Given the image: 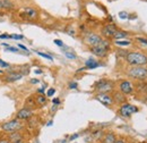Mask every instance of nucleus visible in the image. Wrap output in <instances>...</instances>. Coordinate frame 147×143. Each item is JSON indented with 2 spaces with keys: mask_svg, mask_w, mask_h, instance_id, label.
Segmentation results:
<instances>
[{
  "mask_svg": "<svg viewBox=\"0 0 147 143\" xmlns=\"http://www.w3.org/2000/svg\"><path fill=\"white\" fill-rule=\"evenodd\" d=\"M126 61L130 66H146L147 56L139 51H131L126 54Z\"/></svg>",
  "mask_w": 147,
  "mask_h": 143,
  "instance_id": "nucleus-1",
  "label": "nucleus"
},
{
  "mask_svg": "<svg viewBox=\"0 0 147 143\" xmlns=\"http://www.w3.org/2000/svg\"><path fill=\"white\" fill-rule=\"evenodd\" d=\"M129 77L144 81L147 78V67L146 66H131L127 71Z\"/></svg>",
  "mask_w": 147,
  "mask_h": 143,
  "instance_id": "nucleus-2",
  "label": "nucleus"
},
{
  "mask_svg": "<svg viewBox=\"0 0 147 143\" xmlns=\"http://www.w3.org/2000/svg\"><path fill=\"white\" fill-rule=\"evenodd\" d=\"M109 49H110V43H109V41L102 40L97 46L91 48V51H92L96 57H98V58H104V57H107Z\"/></svg>",
  "mask_w": 147,
  "mask_h": 143,
  "instance_id": "nucleus-3",
  "label": "nucleus"
},
{
  "mask_svg": "<svg viewBox=\"0 0 147 143\" xmlns=\"http://www.w3.org/2000/svg\"><path fill=\"white\" fill-rule=\"evenodd\" d=\"M1 128L5 131V132H9V133H13V132H17L20 128H23V122L19 121V119H11L9 122H6L1 125Z\"/></svg>",
  "mask_w": 147,
  "mask_h": 143,
  "instance_id": "nucleus-4",
  "label": "nucleus"
},
{
  "mask_svg": "<svg viewBox=\"0 0 147 143\" xmlns=\"http://www.w3.org/2000/svg\"><path fill=\"white\" fill-rule=\"evenodd\" d=\"M114 88V84L109 80H100L95 84V90L98 93H109Z\"/></svg>",
  "mask_w": 147,
  "mask_h": 143,
  "instance_id": "nucleus-5",
  "label": "nucleus"
},
{
  "mask_svg": "<svg viewBox=\"0 0 147 143\" xmlns=\"http://www.w3.org/2000/svg\"><path fill=\"white\" fill-rule=\"evenodd\" d=\"M137 111H138V108L136 107V106L126 102V104L121 105L120 110H119V114H120V116H122V117L129 118V117H131V115H134V114L137 112Z\"/></svg>",
  "mask_w": 147,
  "mask_h": 143,
  "instance_id": "nucleus-6",
  "label": "nucleus"
},
{
  "mask_svg": "<svg viewBox=\"0 0 147 143\" xmlns=\"http://www.w3.org/2000/svg\"><path fill=\"white\" fill-rule=\"evenodd\" d=\"M102 40H103L102 36L96 34V33H88V34H86V36H85L84 42H85V44H87L88 47L92 48V47L97 46Z\"/></svg>",
  "mask_w": 147,
  "mask_h": 143,
  "instance_id": "nucleus-7",
  "label": "nucleus"
},
{
  "mask_svg": "<svg viewBox=\"0 0 147 143\" xmlns=\"http://www.w3.org/2000/svg\"><path fill=\"white\" fill-rule=\"evenodd\" d=\"M95 98L97 101H100L102 105H104L107 107H110L113 105V98L109 93H97Z\"/></svg>",
  "mask_w": 147,
  "mask_h": 143,
  "instance_id": "nucleus-8",
  "label": "nucleus"
},
{
  "mask_svg": "<svg viewBox=\"0 0 147 143\" xmlns=\"http://www.w3.org/2000/svg\"><path fill=\"white\" fill-rule=\"evenodd\" d=\"M32 116H33V111L27 107L19 109L18 111H17V114H16V118L19 119V121H22V122H23V121H27V119H30Z\"/></svg>",
  "mask_w": 147,
  "mask_h": 143,
  "instance_id": "nucleus-9",
  "label": "nucleus"
},
{
  "mask_svg": "<svg viewBox=\"0 0 147 143\" xmlns=\"http://www.w3.org/2000/svg\"><path fill=\"white\" fill-rule=\"evenodd\" d=\"M117 31H118V29H117L115 25H113V24H108V25H105V26L102 29V34H103V36L110 39V37H113V36H114Z\"/></svg>",
  "mask_w": 147,
  "mask_h": 143,
  "instance_id": "nucleus-10",
  "label": "nucleus"
},
{
  "mask_svg": "<svg viewBox=\"0 0 147 143\" xmlns=\"http://www.w3.org/2000/svg\"><path fill=\"white\" fill-rule=\"evenodd\" d=\"M119 89H120L121 93L127 95V94H131L134 92V85L129 81H122L120 83V85H119Z\"/></svg>",
  "mask_w": 147,
  "mask_h": 143,
  "instance_id": "nucleus-11",
  "label": "nucleus"
},
{
  "mask_svg": "<svg viewBox=\"0 0 147 143\" xmlns=\"http://www.w3.org/2000/svg\"><path fill=\"white\" fill-rule=\"evenodd\" d=\"M23 76H24L23 73H19V72H10V73H8V74L5 75L3 80H5L6 82H16V81L20 80Z\"/></svg>",
  "mask_w": 147,
  "mask_h": 143,
  "instance_id": "nucleus-12",
  "label": "nucleus"
},
{
  "mask_svg": "<svg viewBox=\"0 0 147 143\" xmlns=\"http://www.w3.org/2000/svg\"><path fill=\"white\" fill-rule=\"evenodd\" d=\"M20 16H22V17L24 16V17L28 18V19H36L37 16H38V14H37V12L34 9V8H30V7H27V8L24 9V13H22Z\"/></svg>",
  "mask_w": 147,
  "mask_h": 143,
  "instance_id": "nucleus-13",
  "label": "nucleus"
},
{
  "mask_svg": "<svg viewBox=\"0 0 147 143\" xmlns=\"http://www.w3.org/2000/svg\"><path fill=\"white\" fill-rule=\"evenodd\" d=\"M112 98H113V102H115L118 105L126 104V95L123 93H121V92H115Z\"/></svg>",
  "mask_w": 147,
  "mask_h": 143,
  "instance_id": "nucleus-14",
  "label": "nucleus"
},
{
  "mask_svg": "<svg viewBox=\"0 0 147 143\" xmlns=\"http://www.w3.org/2000/svg\"><path fill=\"white\" fill-rule=\"evenodd\" d=\"M117 141V136H115V134L114 133H107L103 138H102V141L101 143H114Z\"/></svg>",
  "mask_w": 147,
  "mask_h": 143,
  "instance_id": "nucleus-15",
  "label": "nucleus"
},
{
  "mask_svg": "<svg viewBox=\"0 0 147 143\" xmlns=\"http://www.w3.org/2000/svg\"><path fill=\"white\" fill-rule=\"evenodd\" d=\"M22 139H24V138H23V135L19 133L18 131H17V132H13L11 134L8 135V140L11 143L16 142V141H19V140H22Z\"/></svg>",
  "mask_w": 147,
  "mask_h": 143,
  "instance_id": "nucleus-16",
  "label": "nucleus"
},
{
  "mask_svg": "<svg viewBox=\"0 0 147 143\" xmlns=\"http://www.w3.org/2000/svg\"><path fill=\"white\" fill-rule=\"evenodd\" d=\"M15 6L9 0H0V9H13Z\"/></svg>",
  "mask_w": 147,
  "mask_h": 143,
  "instance_id": "nucleus-17",
  "label": "nucleus"
},
{
  "mask_svg": "<svg viewBox=\"0 0 147 143\" xmlns=\"http://www.w3.org/2000/svg\"><path fill=\"white\" fill-rule=\"evenodd\" d=\"M86 68H90V69H93V68H96V67H98L100 66V64L98 63H96L94 59H88L87 61H86Z\"/></svg>",
  "mask_w": 147,
  "mask_h": 143,
  "instance_id": "nucleus-18",
  "label": "nucleus"
},
{
  "mask_svg": "<svg viewBox=\"0 0 147 143\" xmlns=\"http://www.w3.org/2000/svg\"><path fill=\"white\" fill-rule=\"evenodd\" d=\"M35 102H36V105L37 106H44L45 104H47V98L44 97V95H37L36 98H35Z\"/></svg>",
  "mask_w": 147,
  "mask_h": 143,
  "instance_id": "nucleus-19",
  "label": "nucleus"
},
{
  "mask_svg": "<svg viewBox=\"0 0 147 143\" xmlns=\"http://www.w3.org/2000/svg\"><path fill=\"white\" fill-rule=\"evenodd\" d=\"M128 35L126 32H122V31H117L115 32V34L113 36V39H115V40H121V39H125L126 36Z\"/></svg>",
  "mask_w": 147,
  "mask_h": 143,
  "instance_id": "nucleus-20",
  "label": "nucleus"
},
{
  "mask_svg": "<svg viewBox=\"0 0 147 143\" xmlns=\"http://www.w3.org/2000/svg\"><path fill=\"white\" fill-rule=\"evenodd\" d=\"M136 86L138 88L139 91H142V92H145V93L147 92V84L146 83H144V81H140Z\"/></svg>",
  "mask_w": 147,
  "mask_h": 143,
  "instance_id": "nucleus-21",
  "label": "nucleus"
},
{
  "mask_svg": "<svg viewBox=\"0 0 147 143\" xmlns=\"http://www.w3.org/2000/svg\"><path fill=\"white\" fill-rule=\"evenodd\" d=\"M130 43H131L130 41H126V40H117L115 41V44L117 46H120V47H127Z\"/></svg>",
  "mask_w": 147,
  "mask_h": 143,
  "instance_id": "nucleus-22",
  "label": "nucleus"
},
{
  "mask_svg": "<svg viewBox=\"0 0 147 143\" xmlns=\"http://www.w3.org/2000/svg\"><path fill=\"white\" fill-rule=\"evenodd\" d=\"M37 54H40L41 57H43V58H47V59H49V60H53V58L51 57V56H49V54H43V52H40V51H36Z\"/></svg>",
  "mask_w": 147,
  "mask_h": 143,
  "instance_id": "nucleus-23",
  "label": "nucleus"
},
{
  "mask_svg": "<svg viewBox=\"0 0 147 143\" xmlns=\"http://www.w3.org/2000/svg\"><path fill=\"white\" fill-rule=\"evenodd\" d=\"M0 67H2V68H9V67H10V65H9L8 63L3 61L2 59H0Z\"/></svg>",
  "mask_w": 147,
  "mask_h": 143,
  "instance_id": "nucleus-24",
  "label": "nucleus"
},
{
  "mask_svg": "<svg viewBox=\"0 0 147 143\" xmlns=\"http://www.w3.org/2000/svg\"><path fill=\"white\" fill-rule=\"evenodd\" d=\"M65 54H66V57H67V58H69V59H76V54H73V52L66 51V52H65Z\"/></svg>",
  "mask_w": 147,
  "mask_h": 143,
  "instance_id": "nucleus-25",
  "label": "nucleus"
},
{
  "mask_svg": "<svg viewBox=\"0 0 147 143\" xmlns=\"http://www.w3.org/2000/svg\"><path fill=\"white\" fill-rule=\"evenodd\" d=\"M10 39H15V40H22L24 39V35H18V34H11Z\"/></svg>",
  "mask_w": 147,
  "mask_h": 143,
  "instance_id": "nucleus-26",
  "label": "nucleus"
},
{
  "mask_svg": "<svg viewBox=\"0 0 147 143\" xmlns=\"http://www.w3.org/2000/svg\"><path fill=\"white\" fill-rule=\"evenodd\" d=\"M55 93V89H49L48 90V92H47V95H48V97H52Z\"/></svg>",
  "mask_w": 147,
  "mask_h": 143,
  "instance_id": "nucleus-27",
  "label": "nucleus"
},
{
  "mask_svg": "<svg viewBox=\"0 0 147 143\" xmlns=\"http://www.w3.org/2000/svg\"><path fill=\"white\" fill-rule=\"evenodd\" d=\"M7 51H14V52H19V50L17 48H14V47H7V49H6Z\"/></svg>",
  "mask_w": 147,
  "mask_h": 143,
  "instance_id": "nucleus-28",
  "label": "nucleus"
},
{
  "mask_svg": "<svg viewBox=\"0 0 147 143\" xmlns=\"http://www.w3.org/2000/svg\"><path fill=\"white\" fill-rule=\"evenodd\" d=\"M136 40H137V41H139V42H142L143 44H146L147 46V39H144V37H137Z\"/></svg>",
  "mask_w": 147,
  "mask_h": 143,
  "instance_id": "nucleus-29",
  "label": "nucleus"
},
{
  "mask_svg": "<svg viewBox=\"0 0 147 143\" xmlns=\"http://www.w3.org/2000/svg\"><path fill=\"white\" fill-rule=\"evenodd\" d=\"M55 43L57 44V46H59V47H63V42H62L61 40H58V39H55Z\"/></svg>",
  "mask_w": 147,
  "mask_h": 143,
  "instance_id": "nucleus-30",
  "label": "nucleus"
},
{
  "mask_svg": "<svg viewBox=\"0 0 147 143\" xmlns=\"http://www.w3.org/2000/svg\"><path fill=\"white\" fill-rule=\"evenodd\" d=\"M77 86H78V84H77L76 82H71V83L69 84V88H70V89H77Z\"/></svg>",
  "mask_w": 147,
  "mask_h": 143,
  "instance_id": "nucleus-31",
  "label": "nucleus"
},
{
  "mask_svg": "<svg viewBox=\"0 0 147 143\" xmlns=\"http://www.w3.org/2000/svg\"><path fill=\"white\" fill-rule=\"evenodd\" d=\"M18 48H20L22 50H24V51H26V52H28V49H27V48H26L25 46H23V44H20V43H19V44H18Z\"/></svg>",
  "mask_w": 147,
  "mask_h": 143,
  "instance_id": "nucleus-32",
  "label": "nucleus"
},
{
  "mask_svg": "<svg viewBox=\"0 0 147 143\" xmlns=\"http://www.w3.org/2000/svg\"><path fill=\"white\" fill-rule=\"evenodd\" d=\"M0 39H10V35H8V34H1Z\"/></svg>",
  "mask_w": 147,
  "mask_h": 143,
  "instance_id": "nucleus-33",
  "label": "nucleus"
},
{
  "mask_svg": "<svg viewBox=\"0 0 147 143\" xmlns=\"http://www.w3.org/2000/svg\"><path fill=\"white\" fill-rule=\"evenodd\" d=\"M0 143H11L8 139H1L0 140Z\"/></svg>",
  "mask_w": 147,
  "mask_h": 143,
  "instance_id": "nucleus-34",
  "label": "nucleus"
},
{
  "mask_svg": "<svg viewBox=\"0 0 147 143\" xmlns=\"http://www.w3.org/2000/svg\"><path fill=\"white\" fill-rule=\"evenodd\" d=\"M78 136H79V134H75V135H73V136H70V138H69V140H70V141H73V140H75V139H77Z\"/></svg>",
  "mask_w": 147,
  "mask_h": 143,
  "instance_id": "nucleus-35",
  "label": "nucleus"
},
{
  "mask_svg": "<svg viewBox=\"0 0 147 143\" xmlns=\"http://www.w3.org/2000/svg\"><path fill=\"white\" fill-rule=\"evenodd\" d=\"M119 15H120L121 18H127V13H120Z\"/></svg>",
  "mask_w": 147,
  "mask_h": 143,
  "instance_id": "nucleus-36",
  "label": "nucleus"
},
{
  "mask_svg": "<svg viewBox=\"0 0 147 143\" xmlns=\"http://www.w3.org/2000/svg\"><path fill=\"white\" fill-rule=\"evenodd\" d=\"M31 83H33V84H36V83H38V81H37L36 78H33V80L31 81Z\"/></svg>",
  "mask_w": 147,
  "mask_h": 143,
  "instance_id": "nucleus-37",
  "label": "nucleus"
},
{
  "mask_svg": "<svg viewBox=\"0 0 147 143\" xmlns=\"http://www.w3.org/2000/svg\"><path fill=\"white\" fill-rule=\"evenodd\" d=\"M53 104H55V105L60 104V100H59V99H53Z\"/></svg>",
  "mask_w": 147,
  "mask_h": 143,
  "instance_id": "nucleus-38",
  "label": "nucleus"
},
{
  "mask_svg": "<svg viewBox=\"0 0 147 143\" xmlns=\"http://www.w3.org/2000/svg\"><path fill=\"white\" fill-rule=\"evenodd\" d=\"M114 143H126V141L125 140H117Z\"/></svg>",
  "mask_w": 147,
  "mask_h": 143,
  "instance_id": "nucleus-39",
  "label": "nucleus"
},
{
  "mask_svg": "<svg viewBox=\"0 0 147 143\" xmlns=\"http://www.w3.org/2000/svg\"><path fill=\"white\" fill-rule=\"evenodd\" d=\"M14 143H25V140H24V139H22V140H19V141H16V142H14Z\"/></svg>",
  "mask_w": 147,
  "mask_h": 143,
  "instance_id": "nucleus-40",
  "label": "nucleus"
},
{
  "mask_svg": "<svg viewBox=\"0 0 147 143\" xmlns=\"http://www.w3.org/2000/svg\"><path fill=\"white\" fill-rule=\"evenodd\" d=\"M43 92H44V89H38V93H41V94H42Z\"/></svg>",
  "mask_w": 147,
  "mask_h": 143,
  "instance_id": "nucleus-41",
  "label": "nucleus"
},
{
  "mask_svg": "<svg viewBox=\"0 0 147 143\" xmlns=\"http://www.w3.org/2000/svg\"><path fill=\"white\" fill-rule=\"evenodd\" d=\"M35 73H36V74H41V73H42V71H40V69H36V71H35Z\"/></svg>",
  "mask_w": 147,
  "mask_h": 143,
  "instance_id": "nucleus-42",
  "label": "nucleus"
},
{
  "mask_svg": "<svg viewBox=\"0 0 147 143\" xmlns=\"http://www.w3.org/2000/svg\"><path fill=\"white\" fill-rule=\"evenodd\" d=\"M0 74H2V71H0Z\"/></svg>",
  "mask_w": 147,
  "mask_h": 143,
  "instance_id": "nucleus-43",
  "label": "nucleus"
}]
</instances>
